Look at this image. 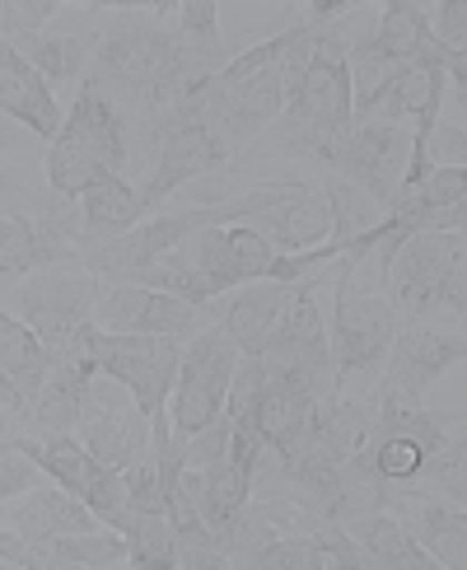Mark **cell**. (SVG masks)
Here are the masks:
<instances>
[{"label":"cell","instance_id":"obj_21","mask_svg":"<svg viewBox=\"0 0 467 570\" xmlns=\"http://www.w3.org/2000/svg\"><path fill=\"white\" fill-rule=\"evenodd\" d=\"M397 524H403L416 548H426V557L439 566V570H463L467 566V514L463 505H449L439 501V495H426V491H397L393 505Z\"/></svg>","mask_w":467,"mask_h":570},{"label":"cell","instance_id":"obj_38","mask_svg":"<svg viewBox=\"0 0 467 570\" xmlns=\"http://www.w3.org/2000/svg\"><path fill=\"white\" fill-rule=\"evenodd\" d=\"M426 155H430L435 169H463V164H467V131H463V122H435Z\"/></svg>","mask_w":467,"mask_h":570},{"label":"cell","instance_id":"obj_43","mask_svg":"<svg viewBox=\"0 0 467 570\" xmlns=\"http://www.w3.org/2000/svg\"><path fill=\"white\" fill-rule=\"evenodd\" d=\"M0 440H10V416H6V407H0Z\"/></svg>","mask_w":467,"mask_h":570},{"label":"cell","instance_id":"obj_2","mask_svg":"<svg viewBox=\"0 0 467 570\" xmlns=\"http://www.w3.org/2000/svg\"><path fill=\"white\" fill-rule=\"evenodd\" d=\"M178 6L155 0V6H117L103 10L99 52H93L85 85H93L122 117L163 112L182 89H192L210 70L182 42L178 23H163Z\"/></svg>","mask_w":467,"mask_h":570},{"label":"cell","instance_id":"obj_30","mask_svg":"<svg viewBox=\"0 0 467 570\" xmlns=\"http://www.w3.org/2000/svg\"><path fill=\"white\" fill-rule=\"evenodd\" d=\"M314 183H318V193H322L327 210H332V244H337V248H346V244L365 239V234H374V229H379V220L388 216L379 202L365 197L360 187H350V183L337 178V174L318 169Z\"/></svg>","mask_w":467,"mask_h":570},{"label":"cell","instance_id":"obj_41","mask_svg":"<svg viewBox=\"0 0 467 570\" xmlns=\"http://www.w3.org/2000/svg\"><path fill=\"white\" fill-rule=\"evenodd\" d=\"M0 561H10V570H33V548L14 529H0Z\"/></svg>","mask_w":467,"mask_h":570},{"label":"cell","instance_id":"obj_31","mask_svg":"<svg viewBox=\"0 0 467 570\" xmlns=\"http://www.w3.org/2000/svg\"><path fill=\"white\" fill-rule=\"evenodd\" d=\"M411 487L426 491V495H439V501H449V505H467V435H463V425L449 431V440L439 449H430Z\"/></svg>","mask_w":467,"mask_h":570},{"label":"cell","instance_id":"obj_39","mask_svg":"<svg viewBox=\"0 0 467 570\" xmlns=\"http://www.w3.org/2000/svg\"><path fill=\"white\" fill-rule=\"evenodd\" d=\"M430 33H435L439 47L463 52V38H467V10H463V0H444V6L430 10Z\"/></svg>","mask_w":467,"mask_h":570},{"label":"cell","instance_id":"obj_7","mask_svg":"<svg viewBox=\"0 0 467 570\" xmlns=\"http://www.w3.org/2000/svg\"><path fill=\"white\" fill-rule=\"evenodd\" d=\"M454 257H463V229H426L407 234L393 248V257L379 272L384 299L393 304L397 323H444L439 285L449 276Z\"/></svg>","mask_w":467,"mask_h":570},{"label":"cell","instance_id":"obj_5","mask_svg":"<svg viewBox=\"0 0 467 570\" xmlns=\"http://www.w3.org/2000/svg\"><path fill=\"white\" fill-rule=\"evenodd\" d=\"M327 285L337 291L332 323H327L337 384H341V393H369L374 374H379L384 355L397 337V314L384 295L365 291L356 281V263H346V257H337V276Z\"/></svg>","mask_w":467,"mask_h":570},{"label":"cell","instance_id":"obj_8","mask_svg":"<svg viewBox=\"0 0 467 570\" xmlns=\"http://www.w3.org/2000/svg\"><path fill=\"white\" fill-rule=\"evenodd\" d=\"M103 276H93L76 263H52L38 267L29 276H19L14 299L19 318L29 323V332L42 346H66L93 323V304L103 295Z\"/></svg>","mask_w":467,"mask_h":570},{"label":"cell","instance_id":"obj_37","mask_svg":"<svg viewBox=\"0 0 467 570\" xmlns=\"http://www.w3.org/2000/svg\"><path fill=\"white\" fill-rule=\"evenodd\" d=\"M178 444H182V468H210V463H220L229 454V416L220 412L210 425H201L197 435H187Z\"/></svg>","mask_w":467,"mask_h":570},{"label":"cell","instance_id":"obj_10","mask_svg":"<svg viewBox=\"0 0 467 570\" xmlns=\"http://www.w3.org/2000/svg\"><path fill=\"white\" fill-rule=\"evenodd\" d=\"M89 361L93 370L112 374L122 384L136 407L155 416L159 407H169L178 361H182V342L173 337H140V332H103L89 323Z\"/></svg>","mask_w":467,"mask_h":570},{"label":"cell","instance_id":"obj_34","mask_svg":"<svg viewBox=\"0 0 467 570\" xmlns=\"http://www.w3.org/2000/svg\"><path fill=\"white\" fill-rule=\"evenodd\" d=\"M173 19H178L182 42L192 47V57L206 70H220L225 66V47H220V6L216 0H182V6L173 10Z\"/></svg>","mask_w":467,"mask_h":570},{"label":"cell","instance_id":"obj_33","mask_svg":"<svg viewBox=\"0 0 467 570\" xmlns=\"http://www.w3.org/2000/svg\"><path fill=\"white\" fill-rule=\"evenodd\" d=\"M244 570H341V561L318 548L309 533H280L267 548H257L244 561Z\"/></svg>","mask_w":467,"mask_h":570},{"label":"cell","instance_id":"obj_11","mask_svg":"<svg viewBox=\"0 0 467 570\" xmlns=\"http://www.w3.org/2000/svg\"><path fill=\"white\" fill-rule=\"evenodd\" d=\"M23 444V454L38 459V468L52 478L57 487H66L80 505H89L99 514L103 529L122 533L131 524V505H127V478L117 468L99 463L76 435H14Z\"/></svg>","mask_w":467,"mask_h":570},{"label":"cell","instance_id":"obj_29","mask_svg":"<svg viewBox=\"0 0 467 570\" xmlns=\"http://www.w3.org/2000/svg\"><path fill=\"white\" fill-rule=\"evenodd\" d=\"M108 566H127V538L117 529L61 533L33 548V570H108Z\"/></svg>","mask_w":467,"mask_h":570},{"label":"cell","instance_id":"obj_36","mask_svg":"<svg viewBox=\"0 0 467 570\" xmlns=\"http://www.w3.org/2000/svg\"><path fill=\"white\" fill-rule=\"evenodd\" d=\"M47 487V472L38 468V459L23 454L19 440H0V501H14V495Z\"/></svg>","mask_w":467,"mask_h":570},{"label":"cell","instance_id":"obj_12","mask_svg":"<svg viewBox=\"0 0 467 570\" xmlns=\"http://www.w3.org/2000/svg\"><path fill=\"white\" fill-rule=\"evenodd\" d=\"M76 440L89 449L99 463L127 472L150 454V416L136 407V397L117 384L112 374L93 370L85 384L80 402V421H76Z\"/></svg>","mask_w":467,"mask_h":570},{"label":"cell","instance_id":"obj_17","mask_svg":"<svg viewBox=\"0 0 467 570\" xmlns=\"http://www.w3.org/2000/svg\"><path fill=\"white\" fill-rule=\"evenodd\" d=\"M257 361H262V379H257L252 425L271 454H290V444L299 440V431L309 425V416L318 407V393L304 384V374L267 361V355H257Z\"/></svg>","mask_w":467,"mask_h":570},{"label":"cell","instance_id":"obj_18","mask_svg":"<svg viewBox=\"0 0 467 570\" xmlns=\"http://www.w3.org/2000/svg\"><path fill=\"white\" fill-rule=\"evenodd\" d=\"M0 216L29 220L33 229L47 234V239L70 244V248H76L80 229H85L80 206L70 197H61L57 187L47 183V174L38 178L29 169H19V164H6V159H0Z\"/></svg>","mask_w":467,"mask_h":570},{"label":"cell","instance_id":"obj_42","mask_svg":"<svg viewBox=\"0 0 467 570\" xmlns=\"http://www.w3.org/2000/svg\"><path fill=\"white\" fill-rule=\"evenodd\" d=\"M23 136H19V122H10L6 112H0V150H19Z\"/></svg>","mask_w":467,"mask_h":570},{"label":"cell","instance_id":"obj_3","mask_svg":"<svg viewBox=\"0 0 467 570\" xmlns=\"http://www.w3.org/2000/svg\"><path fill=\"white\" fill-rule=\"evenodd\" d=\"M314 29H318V47L299 89L290 94V104L280 108L276 122L244 155H234L229 169H220L225 183L252 174L257 164H309L318 174L350 136V127H356V112H350V66H346V47L356 23H314Z\"/></svg>","mask_w":467,"mask_h":570},{"label":"cell","instance_id":"obj_26","mask_svg":"<svg viewBox=\"0 0 467 570\" xmlns=\"http://www.w3.org/2000/svg\"><path fill=\"white\" fill-rule=\"evenodd\" d=\"M356 548L369 557V570H439L426 548H416V538L397 524L393 510H374V514H356L341 524Z\"/></svg>","mask_w":467,"mask_h":570},{"label":"cell","instance_id":"obj_25","mask_svg":"<svg viewBox=\"0 0 467 570\" xmlns=\"http://www.w3.org/2000/svg\"><path fill=\"white\" fill-rule=\"evenodd\" d=\"M244 225L252 234H262L267 244H276L280 253H299V248H314V244L332 239V210H327L314 178L304 183L290 202H280L271 210H257V216H248Z\"/></svg>","mask_w":467,"mask_h":570},{"label":"cell","instance_id":"obj_16","mask_svg":"<svg viewBox=\"0 0 467 570\" xmlns=\"http://www.w3.org/2000/svg\"><path fill=\"white\" fill-rule=\"evenodd\" d=\"M304 281H252V285H234V291L206 299V314L216 327H225L239 355H257L262 342L271 337V327L280 323V314L290 308V299L299 295Z\"/></svg>","mask_w":467,"mask_h":570},{"label":"cell","instance_id":"obj_1","mask_svg":"<svg viewBox=\"0 0 467 570\" xmlns=\"http://www.w3.org/2000/svg\"><path fill=\"white\" fill-rule=\"evenodd\" d=\"M314 47L318 29L299 19V6H290L286 29L201 76L192 89H182L169 104V117L210 131L229 155H244L290 104V94L299 89L304 70L314 61Z\"/></svg>","mask_w":467,"mask_h":570},{"label":"cell","instance_id":"obj_24","mask_svg":"<svg viewBox=\"0 0 467 570\" xmlns=\"http://www.w3.org/2000/svg\"><path fill=\"white\" fill-rule=\"evenodd\" d=\"M10 529L29 542V548H42V542H52L61 533H93L103 524H99V514L89 505H80L66 487H33V491L14 495Z\"/></svg>","mask_w":467,"mask_h":570},{"label":"cell","instance_id":"obj_13","mask_svg":"<svg viewBox=\"0 0 467 570\" xmlns=\"http://www.w3.org/2000/svg\"><path fill=\"white\" fill-rule=\"evenodd\" d=\"M318 285H327V272L299 285V295L290 299V308L280 314V323L271 327V337L262 342L257 355H267V361L304 374V384H309L322 402V397L341 393V384H337V365H332V342H327V323H322L318 299H314Z\"/></svg>","mask_w":467,"mask_h":570},{"label":"cell","instance_id":"obj_23","mask_svg":"<svg viewBox=\"0 0 467 570\" xmlns=\"http://www.w3.org/2000/svg\"><path fill=\"white\" fill-rule=\"evenodd\" d=\"M47 374V346L29 332L23 318H10L0 308V407L10 416V435H19L29 397L38 393Z\"/></svg>","mask_w":467,"mask_h":570},{"label":"cell","instance_id":"obj_32","mask_svg":"<svg viewBox=\"0 0 467 570\" xmlns=\"http://www.w3.org/2000/svg\"><path fill=\"white\" fill-rule=\"evenodd\" d=\"M210 533H216V548H220V557L229 561V570H244V561H248L257 548H267V542L280 538V529L262 514V505H257V501H244L239 510L225 519V524H216Z\"/></svg>","mask_w":467,"mask_h":570},{"label":"cell","instance_id":"obj_19","mask_svg":"<svg viewBox=\"0 0 467 570\" xmlns=\"http://www.w3.org/2000/svg\"><path fill=\"white\" fill-rule=\"evenodd\" d=\"M444 61H416L407 70L388 76L379 89L369 94L365 104H356V127L360 122H439V108H444Z\"/></svg>","mask_w":467,"mask_h":570},{"label":"cell","instance_id":"obj_22","mask_svg":"<svg viewBox=\"0 0 467 570\" xmlns=\"http://www.w3.org/2000/svg\"><path fill=\"white\" fill-rule=\"evenodd\" d=\"M0 112L10 117V122H19L23 131H33L38 140H57L61 131V108L52 99V85H47L33 61L14 52V47L0 38Z\"/></svg>","mask_w":467,"mask_h":570},{"label":"cell","instance_id":"obj_9","mask_svg":"<svg viewBox=\"0 0 467 570\" xmlns=\"http://www.w3.org/2000/svg\"><path fill=\"white\" fill-rule=\"evenodd\" d=\"M234 370H239V346H234L225 327L210 323L192 342H182L178 379L169 393V425L178 440L197 435L201 425H210L225 412V393H229Z\"/></svg>","mask_w":467,"mask_h":570},{"label":"cell","instance_id":"obj_14","mask_svg":"<svg viewBox=\"0 0 467 570\" xmlns=\"http://www.w3.org/2000/svg\"><path fill=\"white\" fill-rule=\"evenodd\" d=\"M411 159V127L403 122H360L350 127V136L327 159V174L346 178L350 187H360L365 197H374L384 210L397 197V187L407 178Z\"/></svg>","mask_w":467,"mask_h":570},{"label":"cell","instance_id":"obj_35","mask_svg":"<svg viewBox=\"0 0 467 570\" xmlns=\"http://www.w3.org/2000/svg\"><path fill=\"white\" fill-rule=\"evenodd\" d=\"M122 538H127V566H159V570L178 566L169 514H131Z\"/></svg>","mask_w":467,"mask_h":570},{"label":"cell","instance_id":"obj_6","mask_svg":"<svg viewBox=\"0 0 467 570\" xmlns=\"http://www.w3.org/2000/svg\"><path fill=\"white\" fill-rule=\"evenodd\" d=\"M463 351H467L463 323H397V337L369 384L374 416L420 407L426 389L444 370H454L463 361Z\"/></svg>","mask_w":467,"mask_h":570},{"label":"cell","instance_id":"obj_27","mask_svg":"<svg viewBox=\"0 0 467 570\" xmlns=\"http://www.w3.org/2000/svg\"><path fill=\"white\" fill-rule=\"evenodd\" d=\"M80 216H85V229L76 248H89V244H108L117 234H127L131 225H140L146 220V206H140V193L127 178H103L99 187H89L80 197Z\"/></svg>","mask_w":467,"mask_h":570},{"label":"cell","instance_id":"obj_15","mask_svg":"<svg viewBox=\"0 0 467 570\" xmlns=\"http://www.w3.org/2000/svg\"><path fill=\"white\" fill-rule=\"evenodd\" d=\"M93 327L192 342L201 327H210V314L206 304H187L178 295L146 291V285H103L99 304H93Z\"/></svg>","mask_w":467,"mask_h":570},{"label":"cell","instance_id":"obj_28","mask_svg":"<svg viewBox=\"0 0 467 570\" xmlns=\"http://www.w3.org/2000/svg\"><path fill=\"white\" fill-rule=\"evenodd\" d=\"M99 33L103 23H85V29H70V33H38L33 42L14 47V52L29 57L47 85H70V80H85L93 52H99Z\"/></svg>","mask_w":467,"mask_h":570},{"label":"cell","instance_id":"obj_4","mask_svg":"<svg viewBox=\"0 0 467 570\" xmlns=\"http://www.w3.org/2000/svg\"><path fill=\"white\" fill-rule=\"evenodd\" d=\"M127 164H131L127 117L117 112L93 85L80 80L76 108L66 112L57 140L47 146V169H42L47 183H52L61 197L80 202L89 187H99L103 178H122Z\"/></svg>","mask_w":467,"mask_h":570},{"label":"cell","instance_id":"obj_40","mask_svg":"<svg viewBox=\"0 0 467 570\" xmlns=\"http://www.w3.org/2000/svg\"><path fill=\"white\" fill-rule=\"evenodd\" d=\"M439 308H444V318L463 323V314H467V253L454 257L449 276H444V285H439Z\"/></svg>","mask_w":467,"mask_h":570},{"label":"cell","instance_id":"obj_20","mask_svg":"<svg viewBox=\"0 0 467 570\" xmlns=\"http://www.w3.org/2000/svg\"><path fill=\"white\" fill-rule=\"evenodd\" d=\"M393 234H426V229H463L467 220V174L463 169H430L416 187H397L388 202Z\"/></svg>","mask_w":467,"mask_h":570}]
</instances>
